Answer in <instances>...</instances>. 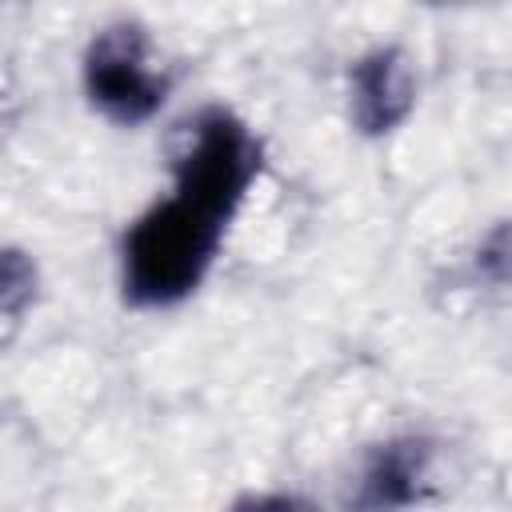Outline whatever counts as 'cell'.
<instances>
[{"label": "cell", "instance_id": "1", "mask_svg": "<svg viewBox=\"0 0 512 512\" xmlns=\"http://www.w3.org/2000/svg\"><path fill=\"white\" fill-rule=\"evenodd\" d=\"M260 176V140L228 108L192 112L172 148V192L144 208L120 236V292L132 308L188 300Z\"/></svg>", "mask_w": 512, "mask_h": 512}, {"label": "cell", "instance_id": "2", "mask_svg": "<svg viewBox=\"0 0 512 512\" xmlns=\"http://www.w3.org/2000/svg\"><path fill=\"white\" fill-rule=\"evenodd\" d=\"M84 92L100 116L124 128L144 124L160 112L168 76L152 64V44L140 24L120 20L92 36L84 52Z\"/></svg>", "mask_w": 512, "mask_h": 512}, {"label": "cell", "instance_id": "3", "mask_svg": "<svg viewBox=\"0 0 512 512\" xmlns=\"http://www.w3.org/2000/svg\"><path fill=\"white\" fill-rule=\"evenodd\" d=\"M432 460L436 448L428 436H392L376 444L348 488V512H408L432 488Z\"/></svg>", "mask_w": 512, "mask_h": 512}, {"label": "cell", "instance_id": "4", "mask_svg": "<svg viewBox=\"0 0 512 512\" xmlns=\"http://www.w3.org/2000/svg\"><path fill=\"white\" fill-rule=\"evenodd\" d=\"M416 104V68L408 52L384 44L348 68V120L364 136H384L408 120Z\"/></svg>", "mask_w": 512, "mask_h": 512}, {"label": "cell", "instance_id": "5", "mask_svg": "<svg viewBox=\"0 0 512 512\" xmlns=\"http://www.w3.org/2000/svg\"><path fill=\"white\" fill-rule=\"evenodd\" d=\"M36 288V260L20 248H0V348L20 332L28 308L36 304Z\"/></svg>", "mask_w": 512, "mask_h": 512}, {"label": "cell", "instance_id": "6", "mask_svg": "<svg viewBox=\"0 0 512 512\" xmlns=\"http://www.w3.org/2000/svg\"><path fill=\"white\" fill-rule=\"evenodd\" d=\"M232 512H316V508L292 492H252V496L236 500Z\"/></svg>", "mask_w": 512, "mask_h": 512}]
</instances>
